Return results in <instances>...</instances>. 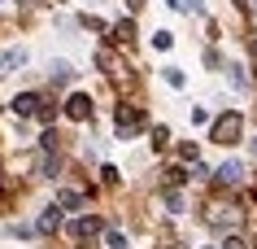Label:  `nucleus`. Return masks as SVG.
I'll list each match as a JSON object with an SVG mask.
<instances>
[{"mask_svg": "<svg viewBox=\"0 0 257 249\" xmlns=\"http://www.w3.org/2000/svg\"><path fill=\"white\" fill-rule=\"evenodd\" d=\"M240 127H244V118L235 110L222 114V118L214 123V140H218V144H235V140H240Z\"/></svg>", "mask_w": 257, "mask_h": 249, "instance_id": "obj_1", "label": "nucleus"}, {"mask_svg": "<svg viewBox=\"0 0 257 249\" xmlns=\"http://www.w3.org/2000/svg\"><path fill=\"white\" fill-rule=\"evenodd\" d=\"M27 48L22 44H9V48H0V74H14V70H22L27 66Z\"/></svg>", "mask_w": 257, "mask_h": 249, "instance_id": "obj_2", "label": "nucleus"}, {"mask_svg": "<svg viewBox=\"0 0 257 249\" xmlns=\"http://www.w3.org/2000/svg\"><path fill=\"white\" fill-rule=\"evenodd\" d=\"M66 114L74 118V123H83V118H92V97H83V92H74V97L66 101Z\"/></svg>", "mask_w": 257, "mask_h": 249, "instance_id": "obj_3", "label": "nucleus"}, {"mask_svg": "<svg viewBox=\"0 0 257 249\" xmlns=\"http://www.w3.org/2000/svg\"><path fill=\"white\" fill-rule=\"evenodd\" d=\"M40 105H44V97H35V92H22V97H14V114H40Z\"/></svg>", "mask_w": 257, "mask_h": 249, "instance_id": "obj_4", "label": "nucleus"}, {"mask_svg": "<svg viewBox=\"0 0 257 249\" xmlns=\"http://www.w3.org/2000/svg\"><path fill=\"white\" fill-rule=\"evenodd\" d=\"M240 180H244V166H240V162H222V166H218V184H227V188H235Z\"/></svg>", "mask_w": 257, "mask_h": 249, "instance_id": "obj_5", "label": "nucleus"}, {"mask_svg": "<svg viewBox=\"0 0 257 249\" xmlns=\"http://www.w3.org/2000/svg\"><path fill=\"white\" fill-rule=\"evenodd\" d=\"M136 127H144V114L140 110H118V131L122 136H131Z\"/></svg>", "mask_w": 257, "mask_h": 249, "instance_id": "obj_6", "label": "nucleus"}, {"mask_svg": "<svg viewBox=\"0 0 257 249\" xmlns=\"http://www.w3.org/2000/svg\"><path fill=\"white\" fill-rule=\"evenodd\" d=\"M96 232H100V223H96L92 214H83V219L70 223V236H96Z\"/></svg>", "mask_w": 257, "mask_h": 249, "instance_id": "obj_7", "label": "nucleus"}, {"mask_svg": "<svg viewBox=\"0 0 257 249\" xmlns=\"http://www.w3.org/2000/svg\"><path fill=\"white\" fill-rule=\"evenodd\" d=\"M57 227H61V210H44V214H40V232H57Z\"/></svg>", "mask_w": 257, "mask_h": 249, "instance_id": "obj_8", "label": "nucleus"}, {"mask_svg": "<svg viewBox=\"0 0 257 249\" xmlns=\"http://www.w3.org/2000/svg\"><path fill=\"white\" fill-rule=\"evenodd\" d=\"M48 74H53V83H70V79H74L70 61H53V70H48Z\"/></svg>", "mask_w": 257, "mask_h": 249, "instance_id": "obj_9", "label": "nucleus"}, {"mask_svg": "<svg viewBox=\"0 0 257 249\" xmlns=\"http://www.w3.org/2000/svg\"><path fill=\"white\" fill-rule=\"evenodd\" d=\"M113 40H118V44H131V40H136V27H131V22H118V27H113Z\"/></svg>", "mask_w": 257, "mask_h": 249, "instance_id": "obj_10", "label": "nucleus"}, {"mask_svg": "<svg viewBox=\"0 0 257 249\" xmlns=\"http://www.w3.org/2000/svg\"><path fill=\"white\" fill-rule=\"evenodd\" d=\"M57 206H66V210H79V206H83V197H79V193H70V188H66V193L57 197Z\"/></svg>", "mask_w": 257, "mask_h": 249, "instance_id": "obj_11", "label": "nucleus"}, {"mask_svg": "<svg viewBox=\"0 0 257 249\" xmlns=\"http://www.w3.org/2000/svg\"><path fill=\"white\" fill-rule=\"evenodd\" d=\"M227 79H231V88H240V92L248 88V79H244V66H231V70H227Z\"/></svg>", "mask_w": 257, "mask_h": 249, "instance_id": "obj_12", "label": "nucleus"}, {"mask_svg": "<svg viewBox=\"0 0 257 249\" xmlns=\"http://www.w3.org/2000/svg\"><path fill=\"white\" fill-rule=\"evenodd\" d=\"M166 83H170V88H183V70H179V66H166Z\"/></svg>", "mask_w": 257, "mask_h": 249, "instance_id": "obj_13", "label": "nucleus"}, {"mask_svg": "<svg viewBox=\"0 0 257 249\" xmlns=\"http://www.w3.org/2000/svg\"><path fill=\"white\" fill-rule=\"evenodd\" d=\"M105 245L109 249H126V236H122V232H105Z\"/></svg>", "mask_w": 257, "mask_h": 249, "instance_id": "obj_14", "label": "nucleus"}, {"mask_svg": "<svg viewBox=\"0 0 257 249\" xmlns=\"http://www.w3.org/2000/svg\"><path fill=\"white\" fill-rule=\"evenodd\" d=\"M153 44H157V48H170V44H175V35H170V31H157V35H153Z\"/></svg>", "mask_w": 257, "mask_h": 249, "instance_id": "obj_15", "label": "nucleus"}, {"mask_svg": "<svg viewBox=\"0 0 257 249\" xmlns=\"http://www.w3.org/2000/svg\"><path fill=\"white\" fill-rule=\"evenodd\" d=\"M170 9H201V0H166Z\"/></svg>", "mask_w": 257, "mask_h": 249, "instance_id": "obj_16", "label": "nucleus"}, {"mask_svg": "<svg viewBox=\"0 0 257 249\" xmlns=\"http://www.w3.org/2000/svg\"><path fill=\"white\" fill-rule=\"evenodd\" d=\"M183 180H188V175H183L179 166H170V171H166V184H183Z\"/></svg>", "mask_w": 257, "mask_h": 249, "instance_id": "obj_17", "label": "nucleus"}, {"mask_svg": "<svg viewBox=\"0 0 257 249\" xmlns=\"http://www.w3.org/2000/svg\"><path fill=\"white\" fill-rule=\"evenodd\" d=\"M222 249H248V245H244L240 236H227V240H222Z\"/></svg>", "mask_w": 257, "mask_h": 249, "instance_id": "obj_18", "label": "nucleus"}, {"mask_svg": "<svg viewBox=\"0 0 257 249\" xmlns=\"http://www.w3.org/2000/svg\"><path fill=\"white\" fill-rule=\"evenodd\" d=\"M235 5H240V0H235Z\"/></svg>", "mask_w": 257, "mask_h": 249, "instance_id": "obj_19", "label": "nucleus"}]
</instances>
